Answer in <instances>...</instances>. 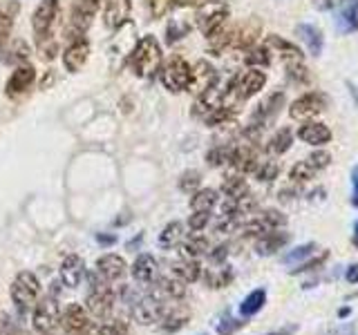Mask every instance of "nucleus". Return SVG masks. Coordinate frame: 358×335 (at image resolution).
<instances>
[{"instance_id": "4", "label": "nucleus", "mask_w": 358, "mask_h": 335, "mask_svg": "<svg viewBox=\"0 0 358 335\" xmlns=\"http://www.w3.org/2000/svg\"><path fill=\"white\" fill-rule=\"evenodd\" d=\"M9 295H11V302H14L16 308L20 313H27L29 308L36 306V302L41 297V282H38V277L34 275L31 271L18 273L14 277V282H11Z\"/></svg>"}, {"instance_id": "3", "label": "nucleus", "mask_w": 358, "mask_h": 335, "mask_svg": "<svg viewBox=\"0 0 358 335\" xmlns=\"http://www.w3.org/2000/svg\"><path fill=\"white\" fill-rule=\"evenodd\" d=\"M123 295L130 297L128 304H130V313H132V320L141 324V327H150V324H159L164 311H166V304L159 295H132L130 290L126 288L123 290Z\"/></svg>"}, {"instance_id": "13", "label": "nucleus", "mask_w": 358, "mask_h": 335, "mask_svg": "<svg viewBox=\"0 0 358 335\" xmlns=\"http://www.w3.org/2000/svg\"><path fill=\"white\" fill-rule=\"evenodd\" d=\"M264 83H266V74L264 72L249 70V72H244L242 76L233 78L231 89L238 94V98L246 100V98H251V96H255L257 92H260V89L264 87Z\"/></svg>"}, {"instance_id": "46", "label": "nucleus", "mask_w": 358, "mask_h": 335, "mask_svg": "<svg viewBox=\"0 0 358 335\" xmlns=\"http://www.w3.org/2000/svg\"><path fill=\"white\" fill-rule=\"evenodd\" d=\"M188 29H190V25H186V22H182L179 18H173V22L168 25V43H175V40H179V38H184L186 34H188Z\"/></svg>"}, {"instance_id": "37", "label": "nucleus", "mask_w": 358, "mask_h": 335, "mask_svg": "<svg viewBox=\"0 0 358 335\" xmlns=\"http://www.w3.org/2000/svg\"><path fill=\"white\" fill-rule=\"evenodd\" d=\"M289 177H291V181H294V184H307V181H311L313 177H316V170H313L309 161H298L294 168H291Z\"/></svg>"}, {"instance_id": "36", "label": "nucleus", "mask_w": 358, "mask_h": 335, "mask_svg": "<svg viewBox=\"0 0 358 335\" xmlns=\"http://www.w3.org/2000/svg\"><path fill=\"white\" fill-rule=\"evenodd\" d=\"M287 76H289L294 83H298V85H307V83H311V74H309V70H307V67L302 65L300 61H289V63H287Z\"/></svg>"}, {"instance_id": "20", "label": "nucleus", "mask_w": 358, "mask_h": 335, "mask_svg": "<svg viewBox=\"0 0 358 335\" xmlns=\"http://www.w3.org/2000/svg\"><path fill=\"white\" fill-rule=\"evenodd\" d=\"M217 83V72L215 67L206 61H199L195 67H193V76H190V85L188 89H193V92L201 94L204 89H208L210 85Z\"/></svg>"}, {"instance_id": "2", "label": "nucleus", "mask_w": 358, "mask_h": 335, "mask_svg": "<svg viewBox=\"0 0 358 335\" xmlns=\"http://www.w3.org/2000/svg\"><path fill=\"white\" fill-rule=\"evenodd\" d=\"M130 67H132V72L141 78H148L159 70L162 67V45L157 43L155 36L148 34V36L139 38V43L134 45L130 52Z\"/></svg>"}, {"instance_id": "52", "label": "nucleus", "mask_w": 358, "mask_h": 335, "mask_svg": "<svg viewBox=\"0 0 358 335\" xmlns=\"http://www.w3.org/2000/svg\"><path fill=\"white\" fill-rule=\"evenodd\" d=\"M352 204L358 206V165L352 170Z\"/></svg>"}, {"instance_id": "21", "label": "nucleus", "mask_w": 358, "mask_h": 335, "mask_svg": "<svg viewBox=\"0 0 358 335\" xmlns=\"http://www.w3.org/2000/svg\"><path fill=\"white\" fill-rule=\"evenodd\" d=\"M298 139L309 145H324L331 141V130L318 121H305L298 130Z\"/></svg>"}, {"instance_id": "50", "label": "nucleus", "mask_w": 358, "mask_h": 335, "mask_svg": "<svg viewBox=\"0 0 358 335\" xmlns=\"http://www.w3.org/2000/svg\"><path fill=\"white\" fill-rule=\"evenodd\" d=\"M324 260H327V253H324L322 257H316V260H311V262H302L298 268H294V275H298V273H305V271H313L316 266H322L324 264Z\"/></svg>"}, {"instance_id": "59", "label": "nucleus", "mask_w": 358, "mask_h": 335, "mask_svg": "<svg viewBox=\"0 0 358 335\" xmlns=\"http://www.w3.org/2000/svg\"><path fill=\"white\" fill-rule=\"evenodd\" d=\"M334 3V0H324V5H331Z\"/></svg>"}, {"instance_id": "53", "label": "nucleus", "mask_w": 358, "mask_h": 335, "mask_svg": "<svg viewBox=\"0 0 358 335\" xmlns=\"http://www.w3.org/2000/svg\"><path fill=\"white\" fill-rule=\"evenodd\" d=\"M3 322H5V324L0 327V335H20L18 329L14 327V324H11V318H5Z\"/></svg>"}, {"instance_id": "24", "label": "nucleus", "mask_w": 358, "mask_h": 335, "mask_svg": "<svg viewBox=\"0 0 358 335\" xmlns=\"http://www.w3.org/2000/svg\"><path fill=\"white\" fill-rule=\"evenodd\" d=\"M336 25L341 31L352 34L358 29V0H345L336 14Z\"/></svg>"}, {"instance_id": "43", "label": "nucleus", "mask_w": 358, "mask_h": 335, "mask_svg": "<svg viewBox=\"0 0 358 335\" xmlns=\"http://www.w3.org/2000/svg\"><path fill=\"white\" fill-rule=\"evenodd\" d=\"M313 251H316V244L313 241H309V244H305V246H298V248H294L291 253H287V257H285V264H296V262H302V260H307V257H311L313 255Z\"/></svg>"}, {"instance_id": "5", "label": "nucleus", "mask_w": 358, "mask_h": 335, "mask_svg": "<svg viewBox=\"0 0 358 335\" xmlns=\"http://www.w3.org/2000/svg\"><path fill=\"white\" fill-rule=\"evenodd\" d=\"M61 315H63V308L59 304V299H56V293H52L36 302L34 315H31V327L38 335H48L61 324Z\"/></svg>"}, {"instance_id": "44", "label": "nucleus", "mask_w": 358, "mask_h": 335, "mask_svg": "<svg viewBox=\"0 0 358 335\" xmlns=\"http://www.w3.org/2000/svg\"><path fill=\"white\" fill-rule=\"evenodd\" d=\"M199 184H201V174L197 170H188L182 174V179H179V188H182L184 193H195Z\"/></svg>"}, {"instance_id": "8", "label": "nucleus", "mask_w": 358, "mask_h": 335, "mask_svg": "<svg viewBox=\"0 0 358 335\" xmlns=\"http://www.w3.org/2000/svg\"><path fill=\"white\" fill-rule=\"evenodd\" d=\"M101 7V0H76L70 14V22H67V38H78L87 31Z\"/></svg>"}, {"instance_id": "34", "label": "nucleus", "mask_w": 358, "mask_h": 335, "mask_svg": "<svg viewBox=\"0 0 358 335\" xmlns=\"http://www.w3.org/2000/svg\"><path fill=\"white\" fill-rule=\"evenodd\" d=\"M266 47H268V50H278V52L282 54L285 59H289V61H300V59H302V52L296 47L294 43H289V40H285V38H280V36H275V34H271V36L266 38Z\"/></svg>"}, {"instance_id": "11", "label": "nucleus", "mask_w": 358, "mask_h": 335, "mask_svg": "<svg viewBox=\"0 0 358 335\" xmlns=\"http://www.w3.org/2000/svg\"><path fill=\"white\" fill-rule=\"evenodd\" d=\"M324 105H327V96H322L320 92H307L289 105V117L294 121H309L320 114Z\"/></svg>"}, {"instance_id": "29", "label": "nucleus", "mask_w": 358, "mask_h": 335, "mask_svg": "<svg viewBox=\"0 0 358 335\" xmlns=\"http://www.w3.org/2000/svg\"><path fill=\"white\" fill-rule=\"evenodd\" d=\"M289 241V234L287 232H280V230H268V232H264L262 237H260V241H257V253L260 255H273V253H278L282 246Z\"/></svg>"}, {"instance_id": "56", "label": "nucleus", "mask_w": 358, "mask_h": 335, "mask_svg": "<svg viewBox=\"0 0 358 335\" xmlns=\"http://www.w3.org/2000/svg\"><path fill=\"white\" fill-rule=\"evenodd\" d=\"M96 241L99 244H115L117 237H108V234H96Z\"/></svg>"}, {"instance_id": "28", "label": "nucleus", "mask_w": 358, "mask_h": 335, "mask_svg": "<svg viewBox=\"0 0 358 335\" xmlns=\"http://www.w3.org/2000/svg\"><path fill=\"white\" fill-rule=\"evenodd\" d=\"M157 293L159 297H166V299H182L186 295V284L179 282L177 277H157Z\"/></svg>"}, {"instance_id": "19", "label": "nucleus", "mask_w": 358, "mask_h": 335, "mask_svg": "<svg viewBox=\"0 0 358 335\" xmlns=\"http://www.w3.org/2000/svg\"><path fill=\"white\" fill-rule=\"evenodd\" d=\"M190 320V311L182 304H173L166 306L164 315L159 320V331L162 333H177L182 331Z\"/></svg>"}, {"instance_id": "17", "label": "nucleus", "mask_w": 358, "mask_h": 335, "mask_svg": "<svg viewBox=\"0 0 358 335\" xmlns=\"http://www.w3.org/2000/svg\"><path fill=\"white\" fill-rule=\"evenodd\" d=\"M130 271H132L134 282L148 286V284H155V279L159 277V264H157V260H155L152 255L141 253L137 260H134Z\"/></svg>"}, {"instance_id": "10", "label": "nucleus", "mask_w": 358, "mask_h": 335, "mask_svg": "<svg viewBox=\"0 0 358 335\" xmlns=\"http://www.w3.org/2000/svg\"><path fill=\"white\" fill-rule=\"evenodd\" d=\"M59 0H43V3L36 7L31 16V29H34V36L45 38V36H52V27L56 25V18H59Z\"/></svg>"}, {"instance_id": "48", "label": "nucleus", "mask_w": 358, "mask_h": 335, "mask_svg": "<svg viewBox=\"0 0 358 335\" xmlns=\"http://www.w3.org/2000/svg\"><path fill=\"white\" fill-rule=\"evenodd\" d=\"M246 322L242 320H233V318H224L222 322H217V333L220 335H233L235 331H240Z\"/></svg>"}, {"instance_id": "14", "label": "nucleus", "mask_w": 358, "mask_h": 335, "mask_svg": "<svg viewBox=\"0 0 358 335\" xmlns=\"http://www.w3.org/2000/svg\"><path fill=\"white\" fill-rule=\"evenodd\" d=\"M96 273L106 279V282L115 284V282H121L123 277L128 273V264L123 257L115 255V253H106L101 255L96 260Z\"/></svg>"}, {"instance_id": "35", "label": "nucleus", "mask_w": 358, "mask_h": 335, "mask_svg": "<svg viewBox=\"0 0 358 335\" xmlns=\"http://www.w3.org/2000/svg\"><path fill=\"white\" fill-rule=\"evenodd\" d=\"M291 143H294V132H291L289 128H280L271 139H268V152L271 154H285L289 148H291Z\"/></svg>"}, {"instance_id": "49", "label": "nucleus", "mask_w": 358, "mask_h": 335, "mask_svg": "<svg viewBox=\"0 0 358 335\" xmlns=\"http://www.w3.org/2000/svg\"><path fill=\"white\" fill-rule=\"evenodd\" d=\"M208 221H210V212H193L188 219V226L193 232H199L208 226Z\"/></svg>"}, {"instance_id": "51", "label": "nucleus", "mask_w": 358, "mask_h": 335, "mask_svg": "<svg viewBox=\"0 0 358 335\" xmlns=\"http://www.w3.org/2000/svg\"><path fill=\"white\" fill-rule=\"evenodd\" d=\"M227 255H229V246H217V248L210 253V260L215 264H220V262L227 260Z\"/></svg>"}, {"instance_id": "30", "label": "nucleus", "mask_w": 358, "mask_h": 335, "mask_svg": "<svg viewBox=\"0 0 358 335\" xmlns=\"http://www.w3.org/2000/svg\"><path fill=\"white\" fill-rule=\"evenodd\" d=\"M266 304V290L264 288H255L249 295L242 299L240 304V315L242 318H253L255 313H260Z\"/></svg>"}, {"instance_id": "55", "label": "nucleus", "mask_w": 358, "mask_h": 335, "mask_svg": "<svg viewBox=\"0 0 358 335\" xmlns=\"http://www.w3.org/2000/svg\"><path fill=\"white\" fill-rule=\"evenodd\" d=\"M294 333H296V327H285V329H278V331L264 333V335H294Z\"/></svg>"}, {"instance_id": "16", "label": "nucleus", "mask_w": 358, "mask_h": 335, "mask_svg": "<svg viewBox=\"0 0 358 335\" xmlns=\"http://www.w3.org/2000/svg\"><path fill=\"white\" fill-rule=\"evenodd\" d=\"M130 16V0H103V25L108 29H121Z\"/></svg>"}, {"instance_id": "54", "label": "nucleus", "mask_w": 358, "mask_h": 335, "mask_svg": "<svg viewBox=\"0 0 358 335\" xmlns=\"http://www.w3.org/2000/svg\"><path fill=\"white\" fill-rule=\"evenodd\" d=\"M345 277H347V282H350V284H358V264H352L350 268H347Z\"/></svg>"}, {"instance_id": "32", "label": "nucleus", "mask_w": 358, "mask_h": 335, "mask_svg": "<svg viewBox=\"0 0 358 335\" xmlns=\"http://www.w3.org/2000/svg\"><path fill=\"white\" fill-rule=\"evenodd\" d=\"M222 193L227 195V199L242 201L244 197H249V186L242 177H227L222 184Z\"/></svg>"}, {"instance_id": "6", "label": "nucleus", "mask_w": 358, "mask_h": 335, "mask_svg": "<svg viewBox=\"0 0 358 335\" xmlns=\"http://www.w3.org/2000/svg\"><path fill=\"white\" fill-rule=\"evenodd\" d=\"M227 18H229V7H227V3H222V0H208V3L199 5L195 11L197 27L208 38L224 27Z\"/></svg>"}, {"instance_id": "18", "label": "nucleus", "mask_w": 358, "mask_h": 335, "mask_svg": "<svg viewBox=\"0 0 358 335\" xmlns=\"http://www.w3.org/2000/svg\"><path fill=\"white\" fill-rule=\"evenodd\" d=\"M87 275L85 271V262L78 255H67L65 260L61 262V282L67 288H76L81 286L83 277Z\"/></svg>"}, {"instance_id": "15", "label": "nucleus", "mask_w": 358, "mask_h": 335, "mask_svg": "<svg viewBox=\"0 0 358 335\" xmlns=\"http://www.w3.org/2000/svg\"><path fill=\"white\" fill-rule=\"evenodd\" d=\"M87 54H90V43L83 36L72 38L70 45H67L65 52H63V65H65V70L70 72V74H76L85 65Z\"/></svg>"}, {"instance_id": "25", "label": "nucleus", "mask_w": 358, "mask_h": 335, "mask_svg": "<svg viewBox=\"0 0 358 335\" xmlns=\"http://www.w3.org/2000/svg\"><path fill=\"white\" fill-rule=\"evenodd\" d=\"M171 275L177 277L179 282H184V284H193L201 275V266L197 260H186V257H182V260L173 264Z\"/></svg>"}, {"instance_id": "31", "label": "nucleus", "mask_w": 358, "mask_h": 335, "mask_svg": "<svg viewBox=\"0 0 358 335\" xmlns=\"http://www.w3.org/2000/svg\"><path fill=\"white\" fill-rule=\"evenodd\" d=\"M208 239L204 234H190L186 241H182V257L186 260H199L201 255L208 253Z\"/></svg>"}, {"instance_id": "12", "label": "nucleus", "mask_w": 358, "mask_h": 335, "mask_svg": "<svg viewBox=\"0 0 358 335\" xmlns=\"http://www.w3.org/2000/svg\"><path fill=\"white\" fill-rule=\"evenodd\" d=\"M65 335H92V320L81 304H67L61 315Z\"/></svg>"}, {"instance_id": "9", "label": "nucleus", "mask_w": 358, "mask_h": 335, "mask_svg": "<svg viewBox=\"0 0 358 335\" xmlns=\"http://www.w3.org/2000/svg\"><path fill=\"white\" fill-rule=\"evenodd\" d=\"M282 105H285V94L282 92L268 94V98H264L262 103L255 107L253 117H251V128L246 130V134H251V137H257V132H260L264 126H268V123H271L280 114Z\"/></svg>"}, {"instance_id": "26", "label": "nucleus", "mask_w": 358, "mask_h": 335, "mask_svg": "<svg viewBox=\"0 0 358 335\" xmlns=\"http://www.w3.org/2000/svg\"><path fill=\"white\" fill-rule=\"evenodd\" d=\"M217 201H220L217 190L201 188V190H195L193 197H190V210L193 212H210L217 206Z\"/></svg>"}, {"instance_id": "40", "label": "nucleus", "mask_w": 358, "mask_h": 335, "mask_svg": "<svg viewBox=\"0 0 358 335\" xmlns=\"http://www.w3.org/2000/svg\"><path fill=\"white\" fill-rule=\"evenodd\" d=\"M244 63L251 65V67H266L271 63V56H268V47H253L246 52L244 56Z\"/></svg>"}, {"instance_id": "38", "label": "nucleus", "mask_w": 358, "mask_h": 335, "mask_svg": "<svg viewBox=\"0 0 358 335\" xmlns=\"http://www.w3.org/2000/svg\"><path fill=\"white\" fill-rule=\"evenodd\" d=\"M231 156H233V145H217V148L208 150L206 161H208L210 165L220 168V165L231 163Z\"/></svg>"}, {"instance_id": "1", "label": "nucleus", "mask_w": 358, "mask_h": 335, "mask_svg": "<svg viewBox=\"0 0 358 335\" xmlns=\"http://www.w3.org/2000/svg\"><path fill=\"white\" fill-rule=\"evenodd\" d=\"M87 277V297H85V311L99 322H106L112 318V311L117 304V288L106 282L99 273H90Z\"/></svg>"}, {"instance_id": "47", "label": "nucleus", "mask_w": 358, "mask_h": 335, "mask_svg": "<svg viewBox=\"0 0 358 335\" xmlns=\"http://www.w3.org/2000/svg\"><path fill=\"white\" fill-rule=\"evenodd\" d=\"M307 161L311 163L313 170L320 172V170H324V168H327V165L331 163V154H329V152H324V150H318V152H313Z\"/></svg>"}, {"instance_id": "42", "label": "nucleus", "mask_w": 358, "mask_h": 335, "mask_svg": "<svg viewBox=\"0 0 358 335\" xmlns=\"http://www.w3.org/2000/svg\"><path fill=\"white\" fill-rule=\"evenodd\" d=\"M96 335H128V327L121 320H106L99 324Z\"/></svg>"}, {"instance_id": "57", "label": "nucleus", "mask_w": 358, "mask_h": 335, "mask_svg": "<svg viewBox=\"0 0 358 335\" xmlns=\"http://www.w3.org/2000/svg\"><path fill=\"white\" fill-rule=\"evenodd\" d=\"M347 87H350V94H352V98H354V103L358 105V92L354 89V85H352V83H347Z\"/></svg>"}, {"instance_id": "41", "label": "nucleus", "mask_w": 358, "mask_h": 335, "mask_svg": "<svg viewBox=\"0 0 358 335\" xmlns=\"http://www.w3.org/2000/svg\"><path fill=\"white\" fill-rule=\"evenodd\" d=\"M231 279H233L231 268H217V271H213V273L206 275V284L210 288H224V286L231 284Z\"/></svg>"}, {"instance_id": "39", "label": "nucleus", "mask_w": 358, "mask_h": 335, "mask_svg": "<svg viewBox=\"0 0 358 335\" xmlns=\"http://www.w3.org/2000/svg\"><path fill=\"white\" fill-rule=\"evenodd\" d=\"M253 172H255V177H257V181L271 184L273 179H278V174H280V165H278L275 161H260Z\"/></svg>"}, {"instance_id": "23", "label": "nucleus", "mask_w": 358, "mask_h": 335, "mask_svg": "<svg viewBox=\"0 0 358 335\" xmlns=\"http://www.w3.org/2000/svg\"><path fill=\"white\" fill-rule=\"evenodd\" d=\"M257 152L251 145H238V148H233V156H231V165L235 168L238 172L246 174V172H253L257 168Z\"/></svg>"}, {"instance_id": "7", "label": "nucleus", "mask_w": 358, "mask_h": 335, "mask_svg": "<svg viewBox=\"0 0 358 335\" xmlns=\"http://www.w3.org/2000/svg\"><path fill=\"white\" fill-rule=\"evenodd\" d=\"M190 76H193V67H190L182 56L168 59L159 72L162 85L168 89V92H184V89H188Z\"/></svg>"}, {"instance_id": "58", "label": "nucleus", "mask_w": 358, "mask_h": 335, "mask_svg": "<svg viewBox=\"0 0 358 335\" xmlns=\"http://www.w3.org/2000/svg\"><path fill=\"white\" fill-rule=\"evenodd\" d=\"M354 244L358 246V221L354 223Z\"/></svg>"}, {"instance_id": "22", "label": "nucleus", "mask_w": 358, "mask_h": 335, "mask_svg": "<svg viewBox=\"0 0 358 335\" xmlns=\"http://www.w3.org/2000/svg\"><path fill=\"white\" fill-rule=\"evenodd\" d=\"M34 78H36V72H34L31 65H20L18 70L9 76L7 81V96H20L25 94L27 89L31 87Z\"/></svg>"}, {"instance_id": "33", "label": "nucleus", "mask_w": 358, "mask_h": 335, "mask_svg": "<svg viewBox=\"0 0 358 335\" xmlns=\"http://www.w3.org/2000/svg\"><path fill=\"white\" fill-rule=\"evenodd\" d=\"M184 241V223L182 221H171L159 234V246L162 248H173V246Z\"/></svg>"}, {"instance_id": "45", "label": "nucleus", "mask_w": 358, "mask_h": 335, "mask_svg": "<svg viewBox=\"0 0 358 335\" xmlns=\"http://www.w3.org/2000/svg\"><path fill=\"white\" fill-rule=\"evenodd\" d=\"M14 25V14L9 11V7H0V45H3Z\"/></svg>"}, {"instance_id": "27", "label": "nucleus", "mask_w": 358, "mask_h": 335, "mask_svg": "<svg viewBox=\"0 0 358 335\" xmlns=\"http://www.w3.org/2000/svg\"><path fill=\"white\" fill-rule=\"evenodd\" d=\"M296 31H298V36L305 40V45H307V50H309L311 56H320L322 54L324 40H322V31L316 25H309V22H305V25H298Z\"/></svg>"}]
</instances>
